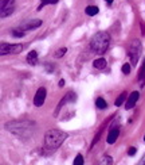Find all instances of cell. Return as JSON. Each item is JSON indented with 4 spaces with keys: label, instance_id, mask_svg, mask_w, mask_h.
Instances as JSON below:
<instances>
[{
    "label": "cell",
    "instance_id": "cell-15",
    "mask_svg": "<svg viewBox=\"0 0 145 165\" xmlns=\"http://www.w3.org/2000/svg\"><path fill=\"white\" fill-rule=\"evenodd\" d=\"M125 99H126V92H122L118 98H117V100H115V106H122V103L125 101Z\"/></svg>",
    "mask_w": 145,
    "mask_h": 165
},
{
    "label": "cell",
    "instance_id": "cell-7",
    "mask_svg": "<svg viewBox=\"0 0 145 165\" xmlns=\"http://www.w3.org/2000/svg\"><path fill=\"white\" fill-rule=\"evenodd\" d=\"M40 24H42V20L39 19H35V20H30V22H27V23L22 24V27H20L19 30H34V29H36V27H39Z\"/></svg>",
    "mask_w": 145,
    "mask_h": 165
},
{
    "label": "cell",
    "instance_id": "cell-6",
    "mask_svg": "<svg viewBox=\"0 0 145 165\" xmlns=\"http://www.w3.org/2000/svg\"><path fill=\"white\" fill-rule=\"evenodd\" d=\"M44 99H46V88L40 87L38 91H36L35 94V98H34V104L36 106V107H40V106H43V103H44Z\"/></svg>",
    "mask_w": 145,
    "mask_h": 165
},
{
    "label": "cell",
    "instance_id": "cell-21",
    "mask_svg": "<svg viewBox=\"0 0 145 165\" xmlns=\"http://www.w3.org/2000/svg\"><path fill=\"white\" fill-rule=\"evenodd\" d=\"M12 35H13V37L20 38V37H23V35H24V31H16V30H13L12 31Z\"/></svg>",
    "mask_w": 145,
    "mask_h": 165
},
{
    "label": "cell",
    "instance_id": "cell-22",
    "mask_svg": "<svg viewBox=\"0 0 145 165\" xmlns=\"http://www.w3.org/2000/svg\"><path fill=\"white\" fill-rule=\"evenodd\" d=\"M136 152H137V149H136V148H129L128 154H129V156H134V154H136Z\"/></svg>",
    "mask_w": 145,
    "mask_h": 165
},
{
    "label": "cell",
    "instance_id": "cell-20",
    "mask_svg": "<svg viewBox=\"0 0 145 165\" xmlns=\"http://www.w3.org/2000/svg\"><path fill=\"white\" fill-rule=\"evenodd\" d=\"M122 73H125V74L130 73V65H129V64H124V65H122Z\"/></svg>",
    "mask_w": 145,
    "mask_h": 165
},
{
    "label": "cell",
    "instance_id": "cell-11",
    "mask_svg": "<svg viewBox=\"0 0 145 165\" xmlns=\"http://www.w3.org/2000/svg\"><path fill=\"white\" fill-rule=\"evenodd\" d=\"M71 95H72V94H66V95H65V98H63L62 100L59 101V104H58V107H56V110H55V115H58V112H59V110L63 107V106H65V103L70 100V98H71Z\"/></svg>",
    "mask_w": 145,
    "mask_h": 165
},
{
    "label": "cell",
    "instance_id": "cell-17",
    "mask_svg": "<svg viewBox=\"0 0 145 165\" xmlns=\"http://www.w3.org/2000/svg\"><path fill=\"white\" fill-rule=\"evenodd\" d=\"M139 80H140V81H144V80H145V61H144V64H142L141 69H140V73H139Z\"/></svg>",
    "mask_w": 145,
    "mask_h": 165
},
{
    "label": "cell",
    "instance_id": "cell-3",
    "mask_svg": "<svg viewBox=\"0 0 145 165\" xmlns=\"http://www.w3.org/2000/svg\"><path fill=\"white\" fill-rule=\"evenodd\" d=\"M141 50H142V46H141V42L139 39H133L130 46H129V57H130V61H132V64L136 65L137 64V61H139L140 56H141Z\"/></svg>",
    "mask_w": 145,
    "mask_h": 165
},
{
    "label": "cell",
    "instance_id": "cell-1",
    "mask_svg": "<svg viewBox=\"0 0 145 165\" xmlns=\"http://www.w3.org/2000/svg\"><path fill=\"white\" fill-rule=\"evenodd\" d=\"M67 134L65 131H61V130H49L44 135V148L47 150H55L62 145L65 139H66Z\"/></svg>",
    "mask_w": 145,
    "mask_h": 165
},
{
    "label": "cell",
    "instance_id": "cell-2",
    "mask_svg": "<svg viewBox=\"0 0 145 165\" xmlns=\"http://www.w3.org/2000/svg\"><path fill=\"white\" fill-rule=\"evenodd\" d=\"M110 45V35L106 31H99L93 35L90 41V49L97 54H103Z\"/></svg>",
    "mask_w": 145,
    "mask_h": 165
},
{
    "label": "cell",
    "instance_id": "cell-9",
    "mask_svg": "<svg viewBox=\"0 0 145 165\" xmlns=\"http://www.w3.org/2000/svg\"><path fill=\"white\" fill-rule=\"evenodd\" d=\"M118 134H120L118 129H112L108 135V144H114L117 141V138H118Z\"/></svg>",
    "mask_w": 145,
    "mask_h": 165
},
{
    "label": "cell",
    "instance_id": "cell-25",
    "mask_svg": "<svg viewBox=\"0 0 145 165\" xmlns=\"http://www.w3.org/2000/svg\"><path fill=\"white\" fill-rule=\"evenodd\" d=\"M144 141H145V135H144Z\"/></svg>",
    "mask_w": 145,
    "mask_h": 165
},
{
    "label": "cell",
    "instance_id": "cell-10",
    "mask_svg": "<svg viewBox=\"0 0 145 165\" xmlns=\"http://www.w3.org/2000/svg\"><path fill=\"white\" fill-rule=\"evenodd\" d=\"M27 62L30 65H36V62H38V54H36V51L35 50H32V51H30V53L27 54Z\"/></svg>",
    "mask_w": 145,
    "mask_h": 165
},
{
    "label": "cell",
    "instance_id": "cell-19",
    "mask_svg": "<svg viewBox=\"0 0 145 165\" xmlns=\"http://www.w3.org/2000/svg\"><path fill=\"white\" fill-rule=\"evenodd\" d=\"M81 164H83V157L81 154H78L75 157V160H74V165H81Z\"/></svg>",
    "mask_w": 145,
    "mask_h": 165
},
{
    "label": "cell",
    "instance_id": "cell-13",
    "mask_svg": "<svg viewBox=\"0 0 145 165\" xmlns=\"http://www.w3.org/2000/svg\"><path fill=\"white\" fill-rule=\"evenodd\" d=\"M85 12L89 16H93V15H97V14H98V7H97V6H89V7H86Z\"/></svg>",
    "mask_w": 145,
    "mask_h": 165
},
{
    "label": "cell",
    "instance_id": "cell-12",
    "mask_svg": "<svg viewBox=\"0 0 145 165\" xmlns=\"http://www.w3.org/2000/svg\"><path fill=\"white\" fill-rule=\"evenodd\" d=\"M93 65H94L96 69H103L106 66V61H105V58H98V60H96L93 62Z\"/></svg>",
    "mask_w": 145,
    "mask_h": 165
},
{
    "label": "cell",
    "instance_id": "cell-23",
    "mask_svg": "<svg viewBox=\"0 0 145 165\" xmlns=\"http://www.w3.org/2000/svg\"><path fill=\"white\" fill-rule=\"evenodd\" d=\"M59 87H63V85H65V80H59Z\"/></svg>",
    "mask_w": 145,
    "mask_h": 165
},
{
    "label": "cell",
    "instance_id": "cell-18",
    "mask_svg": "<svg viewBox=\"0 0 145 165\" xmlns=\"http://www.w3.org/2000/svg\"><path fill=\"white\" fill-rule=\"evenodd\" d=\"M66 51H67V49H66V47H62V49H59V50H56V53H55V57H56V58L63 57V56L66 54Z\"/></svg>",
    "mask_w": 145,
    "mask_h": 165
},
{
    "label": "cell",
    "instance_id": "cell-8",
    "mask_svg": "<svg viewBox=\"0 0 145 165\" xmlns=\"http://www.w3.org/2000/svg\"><path fill=\"white\" fill-rule=\"evenodd\" d=\"M139 96H140V94H139L137 91L132 92V94L129 95L128 101H126V104H125V108H126V110H130V108H132L133 106L136 104V101L139 100Z\"/></svg>",
    "mask_w": 145,
    "mask_h": 165
},
{
    "label": "cell",
    "instance_id": "cell-24",
    "mask_svg": "<svg viewBox=\"0 0 145 165\" xmlns=\"http://www.w3.org/2000/svg\"><path fill=\"white\" fill-rule=\"evenodd\" d=\"M106 1H108V4H112L113 3V0H106Z\"/></svg>",
    "mask_w": 145,
    "mask_h": 165
},
{
    "label": "cell",
    "instance_id": "cell-4",
    "mask_svg": "<svg viewBox=\"0 0 145 165\" xmlns=\"http://www.w3.org/2000/svg\"><path fill=\"white\" fill-rule=\"evenodd\" d=\"M0 3H1V8H0V16L1 18H6L13 12L15 0H0Z\"/></svg>",
    "mask_w": 145,
    "mask_h": 165
},
{
    "label": "cell",
    "instance_id": "cell-5",
    "mask_svg": "<svg viewBox=\"0 0 145 165\" xmlns=\"http://www.w3.org/2000/svg\"><path fill=\"white\" fill-rule=\"evenodd\" d=\"M23 46L22 45H8V44H1L0 46V54L4 56V54H18L22 51Z\"/></svg>",
    "mask_w": 145,
    "mask_h": 165
},
{
    "label": "cell",
    "instance_id": "cell-14",
    "mask_svg": "<svg viewBox=\"0 0 145 165\" xmlns=\"http://www.w3.org/2000/svg\"><path fill=\"white\" fill-rule=\"evenodd\" d=\"M56 3H58V0H42V3L39 4V7H38L36 10L40 11V10L43 8V7L47 6V4H56Z\"/></svg>",
    "mask_w": 145,
    "mask_h": 165
},
{
    "label": "cell",
    "instance_id": "cell-16",
    "mask_svg": "<svg viewBox=\"0 0 145 165\" xmlns=\"http://www.w3.org/2000/svg\"><path fill=\"white\" fill-rule=\"evenodd\" d=\"M96 104H97V107H98V108H101V110H103V108H106V101L103 100L102 98H98V99H97Z\"/></svg>",
    "mask_w": 145,
    "mask_h": 165
}]
</instances>
